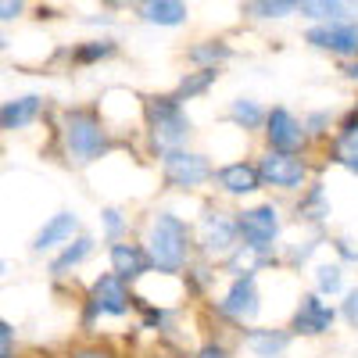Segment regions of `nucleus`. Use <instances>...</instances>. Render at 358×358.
I'll list each match as a JSON object with an SVG mask.
<instances>
[{
    "mask_svg": "<svg viewBox=\"0 0 358 358\" xmlns=\"http://www.w3.org/2000/svg\"><path fill=\"white\" fill-rule=\"evenodd\" d=\"M297 215L308 219V222H319V219L330 215V204H326V194H322V187H319V183H315V187H308V194L301 197V204H297Z\"/></svg>",
    "mask_w": 358,
    "mask_h": 358,
    "instance_id": "obj_21",
    "label": "nucleus"
},
{
    "mask_svg": "<svg viewBox=\"0 0 358 358\" xmlns=\"http://www.w3.org/2000/svg\"><path fill=\"white\" fill-rule=\"evenodd\" d=\"M162 169H165L169 187H176V190H194V187H201V183L212 179V165H208V158L204 155H190V151H169Z\"/></svg>",
    "mask_w": 358,
    "mask_h": 358,
    "instance_id": "obj_6",
    "label": "nucleus"
},
{
    "mask_svg": "<svg viewBox=\"0 0 358 358\" xmlns=\"http://www.w3.org/2000/svg\"><path fill=\"white\" fill-rule=\"evenodd\" d=\"M215 183L222 194L229 197H244V194H255L262 187V176H258V165H248V162H233L226 169L215 172Z\"/></svg>",
    "mask_w": 358,
    "mask_h": 358,
    "instance_id": "obj_13",
    "label": "nucleus"
},
{
    "mask_svg": "<svg viewBox=\"0 0 358 358\" xmlns=\"http://www.w3.org/2000/svg\"><path fill=\"white\" fill-rule=\"evenodd\" d=\"M290 348V334L283 330H251L248 334V351L255 358H280Z\"/></svg>",
    "mask_w": 358,
    "mask_h": 358,
    "instance_id": "obj_17",
    "label": "nucleus"
},
{
    "mask_svg": "<svg viewBox=\"0 0 358 358\" xmlns=\"http://www.w3.org/2000/svg\"><path fill=\"white\" fill-rule=\"evenodd\" d=\"M236 236H241V229H236V219L233 212H219V208H208V212L201 215V226H197V244L204 255H233L236 251Z\"/></svg>",
    "mask_w": 358,
    "mask_h": 358,
    "instance_id": "obj_5",
    "label": "nucleus"
},
{
    "mask_svg": "<svg viewBox=\"0 0 358 358\" xmlns=\"http://www.w3.org/2000/svg\"><path fill=\"white\" fill-rule=\"evenodd\" d=\"M147 122H151V143L158 151H179L190 136V118L176 97H151L147 101Z\"/></svg>",
    "mask_w": 358,
    "mask_h": 358,
    "instance_id": "obj_2",
    "label": "nucleus"
},
{
    "mask_svg": "<svg viewBox=\"0 0 358 358\" xmlns=\"http://www.w3.org/2000/svg\"><path fill=\"white\" fill-rule=\"evenodd\" d=\"M315 287L322 290V294H337L341 287H344V268L334 262H322V265H315Z\"/></svg>",
    "mask_w": 358,
    "mask_h": 358,
    "instance_id": "obj_24",
    "label": "nucleus"
},
{
    "mask_svg": "<svg viewBox=\"0 0 358 358\" xmlns=\"http://www.w3.org/2000/svg\"><path fill=\"white\" fill-rule=\"evenodd\" d=\"M0 273H4V262H0Z\"/></svg>",
    "mask_w": 358,
    "mask_h": 358,
    "instance_id": "obj_35",
    "label": "nucleus"
},
{
    "mask_svg": "<svg viewBox=\"0 0 358 358\" xmlns=\"http://www.w3.org/2000/svg\"><path fill=\"white\" fill-rule=\"evenodd\" d=\"M143 18L151 25H183L187 4H179V0H155V4H143Z\"/></svg>",
    "mask_w": 358,
    "mask_h": 358,
    "instance_id": "obj_19",
    "label": "nucleus"
},
{
    "mask_svg": "<svg viewBox=\"0 0 358 358\" xmlns=\"http://www.w3.org/2000/svg\"><path fill=\"white\" fill-rule=\"evenodd\" d=\"M65 147L79 165L97 162L108 151V136L94 111H69L65 115Z\"/></svg>",
    "mask_w": 358,
    "mask_h": 358,
    "instance_id": "obj_3",
    "label": "nucleus"
},
{
    "mask_svg": "<svg viewBox=\"0 0 358 358\" xmlns=\"http://www.w3.org/2000/svg\"><path fill=\"white\" fill-rule=\"evenodd\" d=\"M11 348H15V334L8 322H0V358H11Z\"/></svg>",
    "mask_w": 358,
    "mask_h": 358,
    "instance_id": "obj_30",
    "label": "nucleus"
},
{
    "mask_svg": "<svg viewBox=\"0 0 358 358\" xmlns=\"http://www.w3.org/2000/svg\"><path fill=\"white\" fill-rule=\"evenodd\" d=\"M40 115V97H18L0 108V129H22Z\"/></svg>",
    "mask_w": 358,
    "mask_h": 358,
    "instance_id": "obj_18",
    "label": "nucleus"
},
{
    "mask_svg": "<svg viewBox=\"0 0 358 358\" xmlns=\"http://www.w3.org/2000/svg\"><path fill=\"white\" fill-rule=\"evenodd\" d=\"M308 43H315L319 50H330V54H358V22H326V25H315L308 29Z\"/></svg>",
    "mask_w": 358,
    "mask_h": 358,
    "instance_id": "obj_9",
    "label": "nucleus"
},
{
    "mask_svg": "<svg viewBox=\"0 0 358 358\" xmlns=\"http://www.w3.org/2000/svg\"><path fill=\"white\" fill-rule=\"evenodd\" d=\"M79 229V219L72 212H62V215H54L40 233H36V251H47V248H57V244H65L72 241V233Z\"/></svg>",
    "mask_w": 358,
    "mask_h": 358,
    "instance_id": "obj_16",
    "label": "nucleus"
},
{
    "mask_svg": "<svg viewBox=\"0 0 358 358\" xmlns=\"http://www.w3.org/2000/svg\"><path fill=\"white\" fill-rule=\"evenodd\" d=\"M187 57H190V62H197V65H204V69H215L219 62H226V57H229V47L219 43V40H208V43L190 47Z\"/></svg>",
    "mask_w": 358,
    "mask_h": 358,
    "instance_id": "obj_22",
    "label": "nucleus"
},
{
    "mask_svg": "<svg viewBox=\"0 0 358 358\" xmlns=\"http://www.w3.org/2000/svg\"><path fill=\"white\" fill-rule=\"evenodd\" d=\"M147 258H151L162 273H179L190 258L187 222L172 212H158L151 219V229H147Z\"/></svg>",
    "mask_w": 358,
    "mask_h": 358,
    "instance_id": "obj_1",
    "label": "nucleus"
},
{
    "mask_svg": "<svg viewBox=\"0 0 358 358\" xmlns=\"http://www.w3.org/2000/svg\"><path fill=\"white\" fill-rule=\"evenodd\" d=\"M236 229H241V236H244V248L268 255V248H273L276 236H280V212L273 204L248 208V212L236 215Z\"/></svg>",
    "mask_w": 358,
    "mask_h": 358,
    "instance_id": "obj_4",
    "label": "nucleus"
},
{
    "mask_svg": "<svg viewBox=\"0 0 358 358\" xmlns=\"http://www.w3.org/2000/svg\"><path fill=\"white\" fill-rule=\"evenodd\" d=\"M297 11H305L308 18H326V22H341V15L348 11L344 4H326V0H305L297 4Z\"/></svg>",
    "mask_w": 358,
    "mask_h": 358,
    "instance_id": "obj_26",
    "label": "nucleus"
},
{
    "mask_svg": "<svg viewBox=\"0 0 358 358\" xmlns=\"http://www.w3.org/2000/svg\"><path fill=\"white\" fill-rule=\"evenodd\" d=\"M76 358H108V355H101V351H83V355H76Z\"/></svg>",
    "mask_w": 358,
    "mask_h": 358,
    "instance_id": "obj_34",
    "label": "nucleus"
},
{
    "mask_svg": "<svg viewBox=\"0 0 358 358\" xmlns=\"http://www.w3.org/2000/svg\"><path fill=\"white\" fill-rule=\"evenodd\" d=\"M90 305H94V312H101V315H126L129 312V290L115 273L101 276L94 283V294H90Z\"/></svg>",
    "mask_w": 358,
    "mask_h": 358,
    "instance_id": "obj_11",
    "label": "nucleus"
},
{
    "mask_svg": "<svg viewBox=\"0 0 358 358\" xmlns=\"http://www.w3.org/2000/svg\"><path fill=\"white\" fill-rule=\"evenodd\" d=\"M248 11L258 15V18H283V15H294L297 4H283V0H276V4H248Z\"/></svg>",
    "mask_w": 358,
    "mask_h": 358,
    "instance_id": "obj_27",
    "label": "nucleus"
},
{
    "mask_svg": "<svg viewBox=\"0 0 358 358\" xmlns=\"http://www.w3.org/2000/svg\"><path fill=\"white\" fill-rule=\"evenodd\" d=\"M334 162L358 176V115L341 126V133L334 140Z\"/></svg>",
    "mask_w": 358,
    "mask_h": 358,
    "instance_id": "obj_15",
    "label": "nucleus"
},
{
    "mask_svg": "<svg viewBox=\"0 0 358 358\" xmlns=\"http://www.w3.org/2000/svg\"><path fill=\"white\" fill-rule=\"evenodd\" d=\"M115 50L111 40H101V43H90V47H79L76 50V62H97V57H108Z\"/></svg>",
    "mask_w": 358,
    "mask_h": 358,
    "instance_id": "obj_28",
    "label": "nucleus"
},
{
    "mask_svg": "<svg viewBox=\"0 0 358 358\" xmlns=\"http://www.w3.org/2000/svg\"><path fill=\"white\" fill-rule=\"evenodd\" d=\"M344 319L355 326V330H358V287L348 294V301H344Z\"/></svg>",
    "mask_w": 358,
    "mask_h": 358,
    "instance_id": "obj_29",
    "label": "nucleus"
},
{
    "mask_svg": "<svg viewBox=\"0 0 358 358\" xmlns=\"http://www.w3.org/2000/svg\"><path fill=\"white\" fill-rule=\"evenodd\" d=\"M219 79V69H201V72H187L183 79H179V86H176V101L183 104V101H194V97H201L208 86H212Z\"/></svg>",
    "mask_w": 358,
    "mask_h": 358,
    "instance_id": "obj_20",
    "label": "nucleus"
},
{
    "mask_svg": "<svg viewBox=\"0 0 358 358\" xmlns=\"http://www.w3.org/2000/svg\"><path fill=\"white\" fill-rule=\"evenodd\" d=\"M194 358H229V355H226V351H222L219 344H208V348H201V351H197Z\"/></svg>",
    "mask_w": 358,
    "mask_h": 358,
    "instance_id": "obj_32",
    "label": "nucleus"
},
{
    "mask_svg": "<svg viewBox=\"0 0 358 358\" xmlns=\"http://www.w3.org/2000/svg\"><path fill=\"white\" fill-rule=\"evenodd\" d=\"M111 268H115V276L118 280H140L147 268H151V258H147V251L143 248H136V244H115L111 248Z\"/></svg>",
    "mask_w": 358,
    "mask_h": 358,
    "instance_id": "obj_14",
    "label": "nucleus"
},
{
    "mask_svg": "<svg viewBox=\"0 0 358 358\" xmlns=\"http://www.w3.org/2000/svg\"><path fill=\"white\" fill-rule=\"evenodd\" d=\"M22 15V4H0V18H15Z\"/></svg>",
    "mask_w": 358,
    "mask_h": 358,
    "instance_id": "obj_33",
    "label": "nucleus"
},
{
    "mask_svg": "<svg viewBox=\"0 0 358 358\" xmlns=\"http://www.w3.org/2000/svg\"><path fill=\"white\" fill-rule=\"evenodd\" d=\"M258 283H255V276H244V280H233V287L226 290V297H222V312L229 315V319H255L258 315Z\"/></svg>",
    "mask_w": 358,
    "mask_h": 358,
    "instance_id": "obj_12",
    "label": "nucleus"
},
{
    "mask_svg": "<svg viewBox=\"0 0 358 358\" xmlns=\"http://www.w3.org/2000/svg\"><path fill=\"white\" fill-rule=\"evenodd\" d=\"M258 176L262 183L268 187H280V190H301L305 183V162L294 158V155H280V151H268L262 162H258Z\"/></svg>",
    "mask_w": 358,
    "mask_h": 358,
    "instance_id": "obj_8",
    "label": "nucleus"
},
{
    "mask_svg": "<svg viewBox=\"0 0 358 358\" xmlns=\"http://www.w3.org/2000/svg\"><path fill=\"white\" fill-rule=\"evenodd\" d=\"M334 319H337V312L326 305L319 294H305L301 305H297V312H294V334L319 337V334H326L334 326Z\"/></svg>",
    "mask_w": 358,
    "mask_h": 358,
    "instance_id": "obj_10",
    "label": "nucleus"
},
{
    "mask_svg": "<svg viewBox=\"0 0 358 358\" xmlns=\"http://www.w3.org/2000/svg\"><path fill=\"white\" fill-rule=\"evenodd\" d=\"M265 136H268V151H280V155H297L305 147V126L287 108H273L265 115Z\"/></svg>",
    "mask_w": 358,
    "mask_h": 358,
    "instance_id": "obj_7",
    "label": "nucleus"
},
{
    "mask_svg": "<svg viewBox=\"0 0 358 358\" xmlns=\"http://www.w3.org/2000/svg\"><path fill=\"white\" fill-rule=\"evenodd\" d=\"M90 251H94V241H90V236H79V241H76L72 248H65V255L54 262V273H65L69 265H79Z\"/></svg>",
    "mask_w": 358,
    "mask_h": 358,
    "instance_id": "obj_25",
    "label": "nucleus"
},
{
    "mask_svg": "<svg viewBox=\"0 0 358 358\" xmlns=\"http://www.w3.org/2000/svg\"><path fill=\"white\" fill-rule=\"evenodd\" d=\"M229 118H233V122L236 126H241V129H258L262 122H265V111L255 104V101H233V108H229Z\"/></svg>",
    "mask_w": 358,
    "mask_h": 358,
    "instance_id": "obj_23",
    "label": "nucleus"
},
{
    "mask_svg": "<svg viewBox=\"0 0 358 358\" xmlns=\"http://www.w3.org/2000/svg\"><path fill=\"white\" fill-rule=\"evenodd\" d=\"M104 226H108V233H111V236H118V233H122V226H126L122 212H115V208H108V212H104Z\"/></svg>",
    "mask_w": 358,
    "mask_h": 358,
    "instance_id": "obj_31",
    "label": "nucleus"
}]
</instances>
